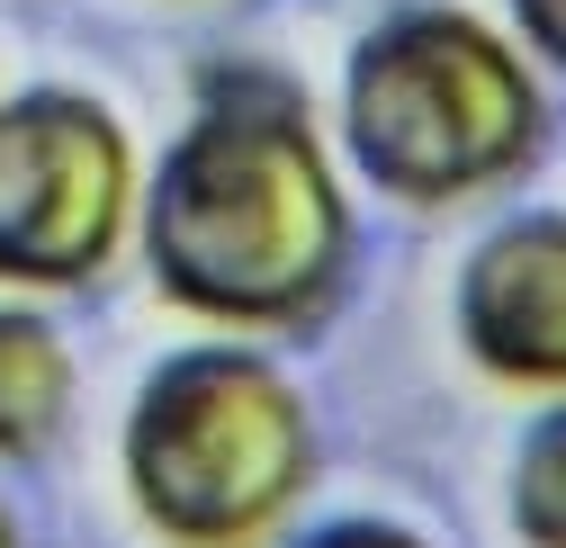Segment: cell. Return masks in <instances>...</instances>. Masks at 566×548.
<instances>
[{
  "mask_svg": "<svg viewBox=\"0 0 566 548\" xmlns=\"http://www.w3.org/2000/svg\"><path fill=\"white\" fill-rule=\"evenodd\" d=\"M566 414L557 396L539 404V423L522 432V459H513V530L522 548H566Z\"/></svg>",
  "mask_w": 566,
  "mask_h": 548,
  "instance_id": "7",
  "label": "cell"
},
{
  "mask_svg": "<svg viewBox=\"0 0 566 548\" xmlns=\"http://www.w3.org/2000/svg\"><path fill=\"white\" fill-rule=\"evenodd\" d=\"M548 145V91L531 54L450 0L387 10L350 36L333 82V162L405 208H459L504 189Z\"/></svg>",
  "mask_w": 566,
  "mask_h": 548,
  "instance_id": "2",
  "label": "cell"
},
{
  "mask_svg": "<svg viewBox=\"0 0 566 548\" xmlns=\"http://www.w3.org/2000/svg\"><path fill=\"white\" fill-rule=\"evenodd\" d=\"M459 351L522 396L566 387V217L522 208L485 225L476 252L459 261Z\"/></svg>",
  "mask_w": 566,
  "mask_h": 548,
  "instance_id": "5",
  "label": "cell"
},
{
  "mask_svg": "<svg viewBox=\"0 0 566 548\" xmlns=\"http://www.w3.org/2000/svg\"><path fill=\"white\" fill-rule=\"evenodd\" d=\"M135 243L154 288L234 333H297L350 280V189L324 145V117L289 73H226L198 82L189 126L145 162Z\"/></svg>",
  "mask_w": 566,
  "mask_h": 548,
  "instance_id": "1",
  "label": "cell"
},
{
  "mask_svg": "<svg viewBox=\"0 0 566 548\" xmlns=\"http://www.w3.org/2000/svg\"><path fill=\"white\" fill-rule=\"evenodd\" d=\"M513 10V45L531 54V73H557L566 54V0H504Z\"/></svg>",
  "mask_w": 566,
  "mask_h": 548,
  "instance_id": "9",
  "label": "cell"
},
{
  "mask_svg": "<svg viewBox=\"0 0 566 548\" xmlns=\"http://www.w3.org/2000/svg\"><path fill=\"white\" fill-rule=\"evenodd\" d=\"M73 414V341L45 306H0V459H36Z\"/></svg>",
  "mask_w": 566,
  "mask_h": 548,
  "instance_id": "6",
  "label": "cell"
},
{
  "mask_svg": "<svg viewBox=\"0 0 566 548\" xmlns=\"http://www.w3.org/2000/svg\"><path fill=\"white\" fill-rule=\"evenodd\" d=\"M135 135L73 82L0 91V288H82L135 243Z\"/></svg>",
  "mask_w": 566,
  "mask_h": 548,
  "instance_id": "4",
  "label": "cell"
},
{
  "mask_svg": "<svg viewBox=\"0 0 566 548\" xmlns=\"http://www.w3.org/2000/svg\"><path fill=\"white\" fill-rule=\"evenodd\" d=\"M279 548H441V539H422L413 521H387V513H333V521L289 530Z\"/></svg>",
  "mask_w": 566,
  "mask_h": 548,
  "instance_id": "8",
  "label": "cell"
},
{
  "mask_svg": "<svg viewBox=\"0 0 566 548\" xmlns=\"http://www.w3.org/2000/svg\"><path fill=\"white\" fill-rule=\"evenodd\" d=\"M126 504L171 548H261L315 486V414L252 341H189L154 360L117 423Z\"/></svg>",
  "mask_w": 566,
  "mask_h": 548,
  "instance_id": "3",
  "label": "cell"
},
{
  "mask_svg": "<svg viewBox=\"0 0 566 548\" xmlns=\"http://www.w3.org/2000/svg\"><path fill=\"white\" fill-rule=\"evenodd\" d=\"M0 548H28V530H19V504L0 495Z\"/></svg>",
  "mask_w": 566,
  "mask_h": 548,
  "instance_id": "10",
  "label": "cell"
}]
</instances>
